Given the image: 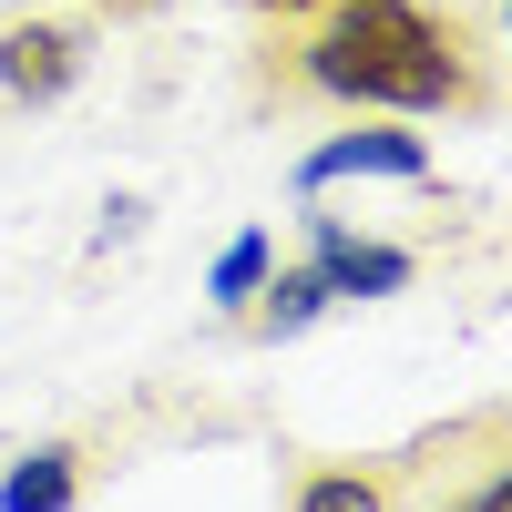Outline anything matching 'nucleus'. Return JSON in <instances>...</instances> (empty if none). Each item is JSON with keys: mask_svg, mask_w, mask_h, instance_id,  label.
Wrapping results in <instances>:
<instances>
[{"mask_svg": "<svg viewBox=\"0 0 512 512\" xmlns=\"http://www.w3.org/2000/svg\"><path fill=\"white\" fill-rule=\"evenodd\" d=\"M297 62L349 113H461V103H482L472 52H461V31L431 0H328Z\"/></svg>", "mask_w": 512, "mask_h": 512, "instance_id": "nucleus-1", "label": "nucleus"}, {"mask_svg": "<svg viewBox=\"0 0 512 512\" xmlns=\"http://www.w3.org/2000/svg\"><path fill=\"white\" fill-rule=\"evenodd\" d=\"M82 72H93V21L41 11V0L0 21V113H52Z\"/></svg>", "mask_w": 512, "mask_h": 512, "instance_id": "nucleus-2", "label": "nucleus"}, {"mask_svg": "<svg viewBox=\"0 0 512 512\" xmlns=\"http://www.w3.org/2000/svg\"><path fill=\"white\" fill-rule=\"evenodd\" d=\"M349 175H390V185H431V134H410V113H379V123H349L297 154V195H328Z\"/></svg>", "mask_w": 512, "mask_h": 512, "instance_id": "nucleus-3", "label": "nucleus"}, {"mask_svg": "<svg viewBox=\"0 0 512 512\" xmlns=\"http://www.w3.org/2000/svg\"><path fill=\"white\" fill-rule=\"evenodd\" d=\"M308 267L328 277V297H338V308H349V297H400V287L420 277V256H410V246L359 236L349 216H308Z\"/></svg>", "mask_w": 512, "mask_h": 512, "instance_id": "nucleus-4", "label": "nucleus"}, {"mask_svg": "<svg viewBox=\"0 0 512 512\" xmlns=\"http://www.w3.org/2000/svg\"><path fill=\"white\" fill-rule=\"evenodd\" d=\"M82 502V441H31L0 461V512H72Z\"/></svg>", "mask_w": 512, "mask_h": 512, "instance_id": "nucleus-5", "label": "nucleus"}, {"mask_svg": "<svg viewBox=\"0 0 512 512\" xmlns=\"http://www.w3.org/2000/svg\"><path fill=\"white\" fill-rule=\"evenodd\" d=\"M390 502H400V461H318L287 492V512H390Z\"/></svg>", "mask_w": 512, "mask_h": 512, "instance_id": "nucleus-6", "label": "nucleus"}, {"mask_svg": "<svg viewBox=\"0 0 512 512\" xmlns=\"http://www.w3.org/2000/svg\"><path fill=\"white\" fill-rule=\"evenodd\" d=\"M328 308H338V297H328L318 267H267V287L236 308V328H246V338H297V328H318Z\"/></svg>", "mask_w": 512, "mask_h": 512, "instance_id": "nucleus-7", "label": "nucleus"}, {"mask_svg": "<svg viewBox=\"0 0 512 512\" xmlns=\"http://www.w3.org/2000/svg\"><path fill=\"white\" fill-rule=\"evenodd\" d=\"M267 267H277V236H267V226H246V236H226V256H216V267H205V297H216V308L236 318L246 297L267 287Z\"/></svg>", "mask_w": 512, "mask_h": 512, "instance_id": "nucleus-8", "label": "nucleus"}, {"mask_svg": "<svg viewBox=\"0 0 512 512\" xmlns=\"http://www.w3.org/2000/svg\"><path fill=\"white\" fill-rule=\"evenodd\" d=\"M441 512H512V472H482L461 502H441Z\"/></svg>", "mask_w": 512, "mask_h": 512, "instance_id": "nucleus-9", "label": "nucleus"}, {"mask_svg": "<svg viewBox=\"0 0 512 512\" xmlns=\"http://www.w3.org/2000/svg\"><path fill=\"white\" fill-rule=\"evenodd\" d=\"M154 11H175V0H82V21H154Z\"/></svg>", "mask_w": 512, "mask_h": 512, "instance_id": "nucleus-10", "label": "nucleus"}, {"mask_svg": "<svg viewBox=\"0 0 512 512\" xmlns=\"http://www.w3.org/2000/svg\"><path fill=\"white\" fill-rule=\"evenodd\" d=\"M246 11H267V21H318L328 0H246Z\"/></svg>", "mask_w": 512, "mask_h": 512, "instance_id": "nucleus-11", "label": "nucleus"}, {"mask_svg": "<svg viewBox=\"0 0 512 512\" xmlns=\"http://www.w3.org/2000/svg\"><path fill=\"white\" fill-rule=\"evenodd\" d=\"M0 11H31V0H0Z\"/></svg>", "mask_w": 512, "mask_h": 512, "instance_id": "nucleus-12", "label": "nucleus"}]
</instances>
